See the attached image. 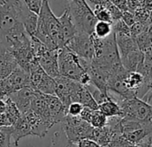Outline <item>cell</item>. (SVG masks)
I'll return each instance as SVG.
<instances>
[{
  "instance_id": "obj_1",
  "label": "cell",
  "mask_w": 152,
  "mask_h": 147,
  "mask_svg": "<svg viewBox=\"0 0 152 147\" xmlns=\"http://www.w3.org/2000/svg\"><path fill=\"white\" fill-rule=\"evenodd\" d=\"M50 49H59L65 46L58 17L52 12L49 1H43L39 14L38 25L33 34Z\"/></svg>"
},
{
  "instance_id": "obj_2",
  "label": "cell",
  "mask_w": 152,
  "mask_h": 147,
  "mask_svg": "<svg viewBox=\"0 0 152 147\" xmlns=\"http://www.w3.org/2000/svg\"><path fill=\"white\" fill-rule=\"evenodd\" d=\"M65 2V8L70 12L77 32L92 34L98 19L87 0H71Z\"/></svg>"
},
{
  "instance_id": "obj_3",
  "label": "cell",
  "mask_w": 152,
  "mask_h": 147,
  "mask_svg": "<svg viewBox=\"0 0 152 147\" xmlns=\"http://www.w3.org/2000/svg\"><path fill=\"white\" fill-rule=\"evenodd\" d=\"M119 103L123 117L141 123L152 122V106L139 97L116 100Z\"/></svg>"
},
{
  "instance_id": "obj_4",
  "label": "cell",
  "mask_w": 152,
  "mask_h": 147,
  "mask_svg": "<svg viewBox=\"0 0 152 147\" xmlns=\"http://www.w3.org/2000/svg\"><path fill=\"white\" fill-rule=\"evenodd\" d=\"M58 65L61 76L79 83L86 73L81 64L80 57L66 46L58 49Z\"/></svg>"
},
{
  "instance_id": "obj_5",
  "label": "cell",
  "mask_w": 152,
  "mask_h": 147,
  "mask_svg": "<svg viewBox=\"0 0 152 147\" xmlns=\"http://www.w3.org/2000/svg\"><path fill=\"white\" fill-rule=\"evenodd\" d=\"M60 124L67 139L75 143H77L82 139L90 138L93 129V126L87 121L83 120L80 116L73 117L67 114Z\"/></svg>"
},
{
  "instance_id": "obj_6",
  "label": "cell",
  "mask_w": 152,
  "mask_h": 147,
  "mask_svg": "<svg viewBox=\"0 0 152 147\" xmlns=\"http://www.w3.org/2000/svg\"><path fill=\"white\" fill-rule=\"evenodd\" d=\"M65 46L80 57L88 60H93L95 57V49L91 34L77 32Z\"/></svg>"
},
{
  "instance_id": "obj_7",
  "label": "cell",
  "mask_w": 152,
  "mask_h": 147,
  "mask_svg": "<svg viewBox=\"0 0 152 147\" xmlns=\"http://www.w3.org/2000/svg\"><path fill=\"white\" fill-rule=\"evenodd\" d=\"M25 86H31L30 73L20 65L0 81V87L3 88L7 96Z\"/></svg>"
},
{
  "instance_id": "obj_8",
  "label": "cell",
  "mask_w": 152,
  "mask_h": 147,
  "mask_svg": "<svg viewBox=\"0 0 152 147\" xmlns=\"http://www.w3.org/2000/svg\"><path fill=\"white\" fill-rule=\"evenodd\" d=\"M38 60L44 71L50 76L56 78L60 76L58 65V49L47 48L38 57Z\"/></svg>"
},
{
  "instance_id": "obj_9",
  "label": "cell",
  "mask_w": 152,
  "mask_h": 147,
  "mask_svg": "<svg viewBox=\"0 0 152 147\" xmlns=\"http://www.w3.org/2000/svg\"><path fill=\"white\" fill-rule=\"evenodd\" d=\"M56 86V95L62 101L65 108L72 103V93L77 85V81L72 80L63 76H58L55 78Z\"/></svg>"
},
{
  "instance_id": "obj_10",
  "label": "cell",
  "mask_w": 152,
  "mask_h": 147,
  "mask_svg": "<svg viewBox=\"0 0 152 147\" xmlns=\"http://www.w3.org/2000/svg\"><path fill=\"white\" fill-rule=\"evenodd\" d=\"M18 63L7 46L0 40V76H7L16 67Z\"/></svg>"
},
{
  "instance_id": "obj_11",
  "label": "cell",
  "mask_w": 152,
  "mask_h": 147,
  "mask_svg": "<svg viewBox=\"0 0 152 147\" xmlns=\"http://www.w3.org/2000/svg\"><path fill=\"white\" fill-rule=\"evenodd\" d=\"M35 93V90L31 86H25L10 95H8L17 105L20 111L23 113L27 112L31 108V101Z\"/></svg>"
},
{
  "instance_id": "obj_12",
  "label": "cell",
  "mask_w": 152,
  "mask_h": 147,
  "mask_svg": "<svg viewBox=\"0 0 152 147\" xmlns=\"http://www.w3.org/2000/svg\"><path fill=\"white\" fill-rule=\"evenodd\" d=\"M19 13L21 22L25 30L31 36L33 35L37 29L39 15L31 11L23 0H20L19 2Z\"/></svg>"
},
{
  "instance_id": "obj_13",
  "label": "cell",
  "mask_w": 152,
  "mask_h": 147,
  "mask_svg": "<svg viewBox=\"0 0 152 147\" xmlns=\"http://www.w3.org/2000/svg\"><path fill=\"white\" fill-rule=\"evenodd\" d=\"M23 114L26 118V119L31 126L32 135L38 136L39 138L46 136V135L48 134V130L51 127L41 117H39L37 113H35L31 110H30L27 112L23 113Z\"/></svg>"
},
{
  "instance_id": "obj_14",
  "label": "cell",
  "mask_w": 152,
  "mask_h": 147,
  "mask_svg": "<svg viewBox=\"0 0 152 147\" xmlns=\"http://www.w3.org/2000/svg\"><path fill=\"white\" fill-rule=\"evenodd\" d=\"M121 61L123 65L128 71H139L144 62V53L140 48H138L121 56Z\"/></svg>"
},
{
  "instance_id": "obj_15",
  "label": "cell",
  "mask_w": 152,
  "mask_h": 147,
  "mask_svg": "<svg viewBox=\"0 0 152 147\" xmlns=\"http://www.w3.org/2000/svg\"><path fill=\"white\" fill-rule=\"evenodd\" d=\"M13 132H12V137L14 139V143L15 146L19 145V141L26 136H32L31 126L24 117L23 114H22L21 118L12 125Z\"/></svg>"
},
{
  "instance_id": "obj_16",
  "label": "cell",
  "mask_w": 152,
  "mask_h": 147,
  "mask_svg": "<svg viewBox=\"0 0 152 147\" xmlns=\"http://www.w3.org/2000/svg\"><path fill=\"white\" fill-rule=\"evenodd\" d=\"M115 135V133L113 130V128L109 125H107L104 127H93L90 138L99 143L101 146L107 147Z\"/></svg>"
},
{
  "instance_id": "obj_17",
  "label": "cell",
  "mask_w": 152,
  "mask_h": 147,
  "mask_svg": "<svg viewBox=\"0 0 152 147\" xmlns=\"http://www.w3.org/2000/svg\"><path fill=\"white\" fill-rule=\"evenodd\" d=\"M58 20L61 24L64 40L67 43L77 32V30H76V27L72 22L71 14L68 11V9H64V13L60 16H58Z\"/></svg>"
},
{
  "instance_id": "obj_18",
  "label": "cell",
  "mask_w": 152,
  "mask_h": 147,
  "mask_svg": "<svg viewBox=\"0 0 152 147\" xmlns=\"http://www.w3.org/2000/svg\"><path fill=\"white\" fill-rule=\"evenodd\" d=\"M111 95V94H110ZM99 110L105 114L107 118L112 117H123L122 109L117 101L111 95L109 99L99 105Z\"/></svg>"
},
{
  "instance_id": "obj_19",
  "label": "cell",
  "mask_w": 152,
  "mask_h": 147,
  "mask_svg": "<svg viewBox=\"0 0 152 147\" xmlns=\"http://www.w3.org/2000/svg\"><path fill=\"white\" fill-rule=\"evenodd\" d=\"M56 83L55 78L48 75L47 73H45V75L43 76L41 81L38 85L35 91L45 93V94L56 95Z\"/></svg>"
},
{
  "instance_id": "obj_20",
  "label": "cell",
  "mask_w": 152,
  "mask_h": 147,
  "mask_svg": "<svg viewBox=\"0 0 152 147\" xmlns=\"http://www.w3.org/2000/svg\"><path fill=\"white\" fill-rule=\"evenodd\" d=\"M5 101H6V104H7L5 113L7 114L8 119L10 120L11 124L13 125L21 118L22 112L20 111V110L17 107V105L15 104V102L9 96H7L5 99Z\"/></svg>"
},
{
  "instance_id": "obj_21",
  "label": "cell",
  "mask_w": 152,
  "mask_h": 147,
  "mask_svg": "<svg viewBox=\"0 0 152 147\" xmlns=\"http://www.w3.org/2000/svg\"><path fill=\"white\" fill-rule=\"evenodd\" d=\"M112 33H113V27L111 23L102 22V21L97 22L93 32V34L95 36L100 39H105L110 36Z\"/></svg>"
},
{
  "instance_id": "obj_22",
  "label": "cell",
  "mask_w": 152,
  "mask_h": 147,
  "mask_svg": "<svg viewBox=\"0 0 152 147\" xmlns=\"http://www.w3.org/2000/svg\"><path fill=\"white\" fill-rule=\"evenodd\" d=\"M108 122V118L103 114L99 110H94L92 111L91 119H90V124L96 128L99 127H104L107 125Z\"/></svg>"
},
{
  "instance_id": "obj_23",
  "label": "cell",
  "mask_w": 152,
  "mask_h": 147,
  "mask_svg": "<svg viewBox=\"0 0 152 147\" xmlns=\"http://www.w3.org/2000/svg\"><path fill=\"white\" fill-rule=\"evenodd\" d=\"M92 9H93L94 15H95L96 18L98 19V21L107 22V23L113 24L114 21H113V18L111 16V14L106 6L96 5Z\"/></svg>"
},
{
  "instance_id": "obj_24",
  "label": "cell",
  "mask_w": 152,
  "mask_h": 147,
  "mask_svg": "<svg viewBox=\"0 0 152 147\" xmlns=\"http://www.w3.org/2000/svg\"><path fill=\"white\" fill-rule=\"evenodd\" d=\"M12 132V126L0 127V147H10Z\"/></svg>"
},
{
  "instance_id": "obj_25",
  "label": "cell",
  "mask_w": 152,
  "mask_h": 147,
  "mask_svg": "<svg viewBox=\"0 0 152 147\" xmlns=\"http://www.w3.org/2000/svg\"><path fill=\"white\" fill-rule=\"evenodd\" d=\"M134 39H135L139 48L142 51L152 45V37L146 31L143 32L142 33H140V35H138L137 37H135Z\"/></svg>"
},
{
  "instance_id": "obj_26",
  "label": "cell",
  "mask_w": 152,
  "mask_h": 147,
  "mask_svg": "<svg viewBox=\"0 0 152 147\" xmlns=\"http://www.w3.org/2000/svg\"><path fill=\"white\" fill-rule=\"evenodd\" d=\"M69 140L67 139L64 131H57L54 134L52 138V144L50 147H65Z\"/></svg>"
},
{
  "instance_id": "obj_27",
  "label": "cell",
  "mask_w": 152,
  "mask_h": 147,
  "mask_svg": "<svg viewBox=\"0 0 152 147\" xmlns=\"http://www.w3.org/2000/svg\"><path fill=\"white\" fill-rule=\"evenodd\" d=\"M112 27H113V32L115 34L123 33V34L131 35V28L123 19L114 21L112 24Z\"/></svg>"
},
{
  "instance_id": "obj_28",
  "label": "cell",
  "mask_w": 152,
  "mask_h": 147,
  "mask_svg": "<svg viewBox=\"0 0 152 147\" xmlns=\"http://www.w3.org/2000/svg\"><path fill=\"white\" fill-rule=\"evenodd\" d=\"M83 108H84V106L82 103L77 102V101H73L68 106L67 114L71 115V116H73V117H79L81 115Z\"/></svg>"
},
{
  "instance_id": "obj_29",
  "label": "cell",
  "mask_w": 152,
  "mask_h": 147,
  "mask_svg": "<svg viewBox=\"0 0 152 147\" xmlns=\"http://www.w3.org/2000/svg\"><path fill=\"white\" fill-rule=\"evenodd\" d=\"M106 7H107V8L109 10V12H110V14H111V16H112V18H113V21H117V20H120V19H122V17H123V11L120 9V8H118L116 6H115L110 0H109V2L106 5Z\"/></svg>"
},
{
  "instance_id": "obj_30",
  "label": "cell",
  "mask_w": 152,
  "mask_h": 147,
  "mask_svg": "<svg viewBox=\"0 0 152 147\" xmlns=\"http://www.w3.org/2000/svg\"><path fill=\"white\" fill-rule=\"evenodd\" d=\"M23 1L26 3V5L31 11H33L37 15L39 14L42 4H43L42 0H23Z\"/></svg>"
},
{
  "instance_id": "obj_31",
  "label": "cell",
  "mask_w": 152,
  "mask_h": 147,
  "mask_svg": "<svg viewBox=\"0 0 152 147\" xmlns=\"http://www.w3.org/2000/svg\"><path fill=\"white\" fill-rule=\"evenodd\" d=\"M130 28H131V35L133 38L137 37L138 35H140V33L146 31V27L143 26V24L139 22H136L135 24H133Z\"/></svg>"
},
{
  "instance_id": "obj_32",
  "label": "cell",
  "mask_w": 152,
  "mask_h": 147,
  "mask_svg": "<svg viewBox=\"0 0 152 147\" xmlns=\"http://www.w3.org/2000/svg\"><path fill=\"white\" fill-rule=\"evenodd\" d=\"M77 144H78V147H103L99 143H98L97 142H95L94 140L91 138L82 139L81 141L77 143Z\"/></svg>"
},
{
  "instance_id": "obj_33",
  "label": "cell",
  "mask_w": 152,
  "mask_h": 147,
  "mask_svg": "<svg viewBox=\"0 0 152 147\" xmlns=\"http://www.w3.org/2000/svg\"><path fill=\"white\" fill-rule=\"evenodd\" d=\"M122 19L131 27L133 24L136 23V20H135V17L133 15H132L131 13H129L128 11H124L123 13V17Z\"/></svg>"
},
{
  "instance_id": "obj_34",
  "label": "cell",
  "mask_w": 152,
  "mask_h": 147,
  "mask_svg": "<svg viewBox=\"0 0 152 147\" xmlns=\"http://www.w3.org/2000/svg\"><path fill=\"white\" fill-rule=\"evenodd\" d=\"M110 1L116 6L118 8H120L123 12L127 11L128 9V1L127 0H110Z\"/></svg>"
},
{
  "instance_id": "obj_35",
  "label": "cell",
  "mask_w": 152,
  "mask_h": 147,
  "mask_svg": "<svg viewBox=\"0 0 152 147\" xmlns=\"http://www.w3.org/2000/svg\"><path fill=\"white\" fill-rule=\"evenodd\" d=\"M12 126L10 120L8 119L7 114L4 112V113H1L0 114V127L2 126Z\"/></svg>"
},
{
  "instance_id": "obj_36",
  "label": "cell",
  "mask_w": 152,
  "mask_h": 147,
  "mask_svg": "<svg viewBox=\"0 0 152 147\" xmlns=\"http://www.w3.org/2000/svg\"><path fill=\"white\" fill-rule=\"evenodd\" d=\"M6 107H7L6 101L5 100H0V114L4 113L6 111Z\"/></svg>"
},
{
  "instance_id": "obj_37",
  "label": "cell",
  "mask_w": 152,
  "mask_h": 147,
  "mask_svg": "<svg viewBox=\"0 0 152 147\" xmlns=\"http://www.w3.org/2000/svg\"><path fill=\"white\" fill-rule=\"evenodd\" d=\"M7 97V95L6 92L3 90L2 87H0V100H5Z\"/></svg>"
},
{
  "instance_id": "obj_38",
  "label": "cell",
  "mask_w": 152,
  "mask_h": 147,
  "mask_svg": "<svg viewBox=\"0 0 152 147\" xmlns=\"http://www.w3.org/2000/svg\"><path fill=\"white\" fill-rule=\"evenodd\" d=\"M65 147H78V144L77 143H72V142H68L67 145Z\"/></svg>"
},
{
  "instance_id": "obj_39",
  "label": "cell",
  "mask_w": 152,
  "mask_h": 147,
  "mask_svg": "<svg viewBox=\"0 0 152 147\" xmlns=\"http://www.w3.org/2000/svg\"><path fill=\"white\" fill-rule=\"evenodd\" d=\"M2 78H3L2 76H0V81H1V80H2Z\"/></svg>"
},
{
  "instance_id": "obj_40",
  "label": "cell",
  "mask_w": 152,
  "mask_h": 147,
  "mask_svg": "<svg viewBox=\"0 0 152 147\" xmlns=\"http://www.w3.org/2000/svg\"><path fill=\"white\" fill-rule=\"evenodd\" d=\"M150 19H151V21H152V15H150Z\"/></svg>"
},
{
  "instance_id": "obj_41",
  "label": "cell",
  "mask_w": 152,
  "mask_h": 147,
  "mask_svg": "<svg viewBox=\"0 0 152 147\" xmlns=\"http://www.w3.org/2000/svg\"><path fill=\"white\" fill-rule=\"evenodd\" d=\"M42 1H49V0H42Z\"/></svg>"
},
{
  "instance_id": "obj_42",
  "label": "cell",
  "mask_w": 152,
  "mask_h": 147,
  "mask_svg": "<svg viewBox=\"0 0 152 147\" xmlns=\"http://www.w3.org/2000/svg\"><path fill=\"white\" fill-rule=\"evenodd\" d=\"M65 1H71V0H65Z\"/></svg>"
},
{
  "instance_id": "obj_43",
  "label": "cell",
  "mask_w": 152,
  "mask_h": 147,
  "mask_svg": "<svg viewBox=\"0 0 152 147\" xmlns=\"http://www.w3.org/2000/svg\"><path fill=\"white\" fill-rule=\"evenodd\" d=\"M151 147H152V140H151Z\"/></svg>"
}]
</instances>
